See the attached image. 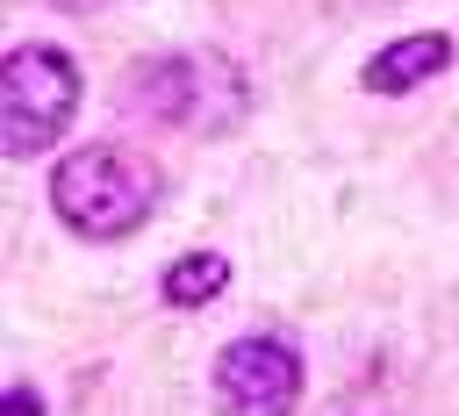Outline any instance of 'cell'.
<instances>
[{
    "instance_id": "1",
    "label": "cell",
    "mask_w": 459,
    "mask_h": 416,
    "mask_svg": "<svg viewBox=\"0 0 459 416\" xmlns=\"http://www.w3.org/2000/svg\"><path fill=\"white\" fill-rule=\"evenodd\" d=\"M158 201V172L122 143H79L50 172V208L72 237H129Z\"/></svg>"
},
{
    "instance_id": "2",
    "label": "cell",
    "mask_w": 459,
    "mask_h": 416,
    "mask_svg": "<svg viewBox=\"0 0 459 416\" xmlns=\"http://www.w3.org/2000/svg\"><path fill=\"white\" fill-rule=\"evenodd\" d=\"M79 115V65L57 43H14L0 65V143L7 158H43Z\"/></svg>"
},
{
    "instance_id": "3",
    "label": "cell",
    "mask_w": 459,
    "mask_h": 416,
    "mask_svg": "<svg viewBox=\"0 0 459 416\" xmlns=\"http://www.w3.org/2000/svg\"><path fill=\"white\" fill-rule=\"evenodd\" d=\"M215 394L230 416H294L301 402V351L287 337H237L215 351Z\"/></svg>"
},
{
    "instance_id": "4",
    "label": "cell",
    "mask_w": 459,
    "mask_h": 416,
    "mask_svg": "<svg viewBox=\"0 0 459 416\" xmlns=\"http://www.w3.org/2000/svg\"><path fill=\"white\" fill-rule=\"evenodd\" d=\"M452 65V36L445 29H416V36H402V43H387L380 57H366V93H409V86H423L430 72H445Z\"/></svg>"
},
{
    "instance_id": "5",
    "label": "cell",
    "mask_w": 459,
    "mask_h": 416,
    "mask_svg": "<svg viewBox=\"0 0 459 416\" xmlns=\"http://www.w3.org/2000/svg\"><path fill=\"white\" fill-rule=\"evenodd\" d=\"M201 79H208V65H201V57H158V65H143V72L129 79V93H136L151 115H165V122H194Z\"/></svg>"
},
{
    "instance_id": "6",
    "label": "cell",
    "mask_w": 459,
    "mask_h": 416,
    "mask_svg": "<svg viewBox=\"0 0 459 416\" xmlns=\"http://www.w3.org/2000/svg\"><path fill=\"white\" fill-rule=\"evenodd\" d=\"M222 280H230V265H222L215 251H186V258L165 265V301H172V308H201V301L222 294Z\"/></svg>"
},
{
    "instance_id": "7",
    "label": "cell",
    "mask_w": 459,
    "mask_h": 416,
    "mask_svg": "<svg viewBox=\"0 0 459 416\" xmlns=\"http://www.w3.org/2000/svg\"><path fill=\"white\" fill-rule=\"evenodd\" d=\"M7 416H43V402H36V387H29V380H14V387H7Z\"/></svg>"
},
{
    "instance_id": "8",
    "label": "cell",
    "mask_w": 459,
    "mask_h": 416,
    "mask_svg": "<svg viewBox=\"0 0 459 416\" xmlns=\"http://www.w3.org/2000/svg\"><path fill=\"white\" fill-rule=\"evenodd\" d=\"M79 7H86V0H79Z\"/></svg>"
}]
</instances>
